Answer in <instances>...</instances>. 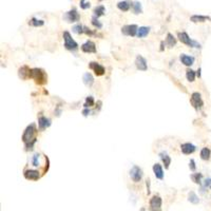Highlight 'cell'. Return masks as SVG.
<instances>
[{
	"instance_id": "6da1fadb",
	"label": "cell",
	"mask_w": 211,
	"mask_h": 211,
	"mask_svg": "<svg viewBox=\"0 0 211 211\" xmlns=\"http://www.w3.org/2000/svg\"><path fill=\"white\" fill-rule=\"evenodd\" d=\"M30 78L35 80V82L37 85H44L48 82V77H46V74L43 70L38 69V68H35V69H31V72H30Z\"/></svg>"
},
{
	"instance_id": "7a4b0ae2",
	"label": "cell",
	"mask_w": 211,
	"mask_h": 211,
	"mask_svg": "<svg viewBox=\"0 0 211 211\" xmlns=\"http://www.w3.org/2000/svg\"><path fill=\"white\" fill-rule=\"evenodd\" d=\"M177 37H178V39H180V41L182 42V43L186 44V46H191V48H199V49L201 48V44H200L199 42L194 41V40L190 39L188 34L185 33V32L178 33Z\"/></svg>"
},
{
	"instance_id": "3957f363",
	"label": "cell",
	"mask_w": 211,
	"mask_h": 211,
	"mask_svg": "<svg viewBox=\"0 0 211 211\" xmlns=\"http://www.w3.org/2000/svg\"><path fill=\"white\" fill-rule=\"evenodd\" d=\"M36 132L37 131H36L35 123H32V125H30L29 127H27V129H25L24 133H23V135H22V140L24 142V144H27V142L33 140L34 138H36V137H34Z\"/></svg>"
},
{
	"instance_id": "277c9868",
	"label": "cell",
	"mask_w": 211,
	"mask_h": 211,
	"mask_svg": "<svg viewBox=\"0 0 211 211\" xmlns=\"http://www.w3.org/2000/svg\"><path fill=\"white\" fill-rule=\"evenodd\" d=\"M63 39H65V48L67 49V50L74 51L78 48L77 42L74 41V40L72 39V37H71V35H70L69 32L66 31L65 33H63Z\"/></svg>"
},
{
	"instance_id": "5b68a950",
	"label": "cell",
	"mask_w": 211,
	"mask_h": 211,
	"mask_svg": "<svg viewBox=\"0 0 211 211\" xmlns=\"http://www.w3.org/2000/svg\"><path fill=\"white\" fill-rule=\"evenodd\" d=\"M137 31H138V27L136 24H128L123 27L121 29V33L126 36H131V37H134V36L137 35Z\"/></svg>"
},
{
	"instance_id": "8992f818",
	"label": "cell",
	"mask_w": 211,
	"mask_h": 211,
	"mask_svg": "<svg viewBox=\"0 0 211 211\" xmlns=\"http://www.w3.org/2000/svg\"><path fill=\"white\" fill-rule=\"evenodd\" d=\"M150 210L151 211H161V199L158 195H154L150 200Z\"/></svg>"
},
{
	"instance_id": "52a82bcc",
	"label": "cell",
	"mask_w": 211,
	"mask_h": 211,
	"mask_svg": "<svg viewBox=\"0 0 211 211\" xmlns=\"http://www.w3.org/2000/svg\"><path fill=\"white\" fill-rule=\"evenodd\" d=\"M130 176H131V178L133 180V182H135V183L139 182V181L142 180V176L140 168L137 167V166L132 167V169L130 170Z\"/></svg>"
},
{
	"instance_id": "ba28073f",
	"label": "cell",
	"mask_w": 211,
	"mask_h": 211,
	"mask_svg": "<svg viewBox=\"0 0 211 211\" xmlns=\"http://www.w3.org/2000/svg\"><path fill=\"white\" fill-rule=\"evenodd\" d=\"M191 104H192V106L194 107L195 109H200L203 107L204 103H203V101H202V97L200 93L195 92L191 95Z\"/></svg>"
},
{
	"instance_id": "9c48e42d",
	"label": "cell",
	"mask_w": 211,
	"mask_h": 211,
	"mask_svg": "<svg viewBox=\"0 0 211 211\" xmlns=\"http://www.w3.org/2000/svg\"><path fill=\"white\" fill-rule=\"evenodd\" d=\"M89 68H90V69H92L97 76L104 75V74H105V72H106L105 68H104L103 66L99 65L98 62H94V61H92V62L89 63Z\"/></svg>"
},
{
	"instance_id": "30bf717a",
	"label": "cell",
	"mask_w": 211,
	"mask_h": 211,
	"mask_svg": "<svg viewBox=\"0 0 211 211\" xmlns=\"http://www.w3.org/2000/svg\"><path fill=\"white\" fill-rule=\"evenodd\" d=\"M65 18L68 20V22H76L80 19V16L77 13V11L73 8V10L67 12V14L65 15Z\"/></svg>"
},
{
	"instance_id": "8fae6325",
	"label": "cell",
	"mask_w": 211,
	"mask_h": 211,
	"mask_svg": "<svg viewBox=\"0 0 211 211\" xmlns=\"http://www.w3.org/2000/svg\"><path fill=\"white\" fill-rule=\"evenodd\" d=\"M82 52H85V53H95L96 52V46H95L94 42L88 40V41L85 42L82 46Z\"/></svg>"
},
{
	"instance_id": "7c38bea8",
	"label": "cell",
	"mask_w": 211,
	"mask_h": 211,
	"mask_svg": "<svg viewBox=\"0 0 211 211\" xmlns=\"http://www.w3.org/2000/svg\"><path fill=\"white\" fill-rule=\"evenodd\" d=\"M135 65H136V68H137L138 70H140V71H147V69H148V67H147V61L142 56L136 57Z\"/></svg>"
},
{
	"instance_id": "4fadbf2b",
	"label": "cell",
	"mask_w": 211,
	"mask_h": 211,
	"mask_svg": "<svg viewBox=\"0 0 211 211\" xmlns=\"http://www.w3.org/2000/svg\"><path fill=\"white\" fill-rule=\"evenodd\" d=\"M181 150H182V152L184 153V154H191V153H193L195 151V146L192 144H190V142H186V144H183L182 146H181Z\"/></svg>"
},
{
	"instance_id": "5bb4252c",
	"label": "cell",
	"mask_w": 211,
	"mask_h": 211,
	"mask_svg": "<svg viewBox=\"0 0 211 211\" xmlns=\"http://www.w3.org/2000/svg\"><path fill=\"white\" fill-rule=\"evenodd\" d=\"M24 177L27 180L37 181L39 178V172L36 170H27V171H24Z\"/></svg>"
},
{
	"instance_id": "9a60e30c",
	"label": "cell",
	"mask_w": 211,
	"mask_h": 211,
	"mask_svg": "<svg viewBox=\"0 0 211 211\" xmlns=\"http://www.w3.org/2000/svg\"><path fill=\"white\" fill-rule=\"evenodd\" d=\"M38 126H39L40 130H44L46 128L51 126V120L44 116H40L39 119H38Z\"/></svg>"
},
{
	"instance_id": "2e32d148",
	"label": "cell",
	"mask_w": 211,
	"mask_h": 211,
	"mask_svg": "<svg viewBox=\"0 0 211 211\" xmlns=\"http://www.w3.org/2000/svg\"><path fill=\"white\" fill-rule=\"evenodd\" d=\"M30 72H31V69H29V67H27V66H23L19 69V77L21 79L30 78Z\"/></svg>"
},
{
	"instance_id": "e0dca14e",
	"label": "cell",
	"mask_w": 211,
	"mask_h": 211,
	"mask_svg": "<svg viewBox=\"0 0 211 211\" xmlns=\"http://www.w3.org/2000/svg\"><path fill=\"white\" fill-rule=\"evenodd\" d=\"M153 172H154L156 178H158V180H163L164 178L163 168H161V166L159 165V164H155V165L153 166Z\"/></svg>"
},
{
	"instance_id": "ac0fdd59",
	"label": "cell",
	"mask_w": 211,
	"mask_h": 211,
	"mask_svg": "<svg viewBox=\"0 0 211 211\" xmlns=\"http://www.w3.org/2000/svg\"><path fill=\"white\" fill-rule=\"evenodd\" d=\"M181 61H182V63H184L185 66H187V67H190V66H192L193 62H194V58L191 56H188V55L182 54L181 55Z\"/></svg>"
},
{
	"instance_id": "d6986e66",
	"label": "cell",
	"mask_w": 211,
	"mask_h": 211,
	"mask_svg": "<svg viewBox=\"0 0 211 211\" xmlns=\"http://www.w3.org/2000/svg\"><path fill=\"white\" fill-rule=\"evenodd\" d=\"M149 32H150V27H140L137 31V37L138 38H144L146 36H148Z\"/></svg>"
},
{
	"instance_id": "ffe728a7",
	"label": "cell",
	"mask_w": 211,
	"mask_h": 211,
	"mask_svg": "<svg viewBox=\"0 0 211 211\" xmlns=\"http://www.w3.org/2000/svg\"><path fill=\"white\" fill-rule=\"evenodd\" d=\"M190 20L192 22H205L206 20H210V18L208 16H201V15H193L190 18Z\"/></svg>"
},
{
	"instance_id": "44dd1931",
	"label": "cell",
	"mask_w": 211,
	"mask_h": 211,
	"mask_svg": "<svg viewBox=\"0 0 211 211\" xmlns=\"http://www.w3.org/2000/svg\"><path fill=\"white\" fill-rule=\"evenodd\" d=\"M82 80H84L85 85H86V86H89V87L92 86L93 82H94V78H93V76L91 75L90 73H85L84 77H82Z\"/></svg>"
},
{
	"instance_id": "7402d4cb",
	"label": "cell",
	"mask_w": 211,
	"mask_h": 211,
	"mask_svg": "<svg viewBox=\"0 0 211 211\" xmlns=\"http://www.w3.org/2000/svg\"><path fill=\"white\" fill-rule=\"evenodd\" d=\"M130 6H131V4H130V2H128V1H119L118 3H117V8H118L120 11H123V12H127V11H129Z\"/></svg>"
},
{
	"instance_id": "603a6c76",
	"label": "cell",
	"mask_w": 211,
	"mask_h": 211,
	"mask_svg": "<svg viewBox=\"0 0 211 211\" xmlns=\"http://www.w3.org/2000/svg\"><path fill=\"white\" fill-rule=\"evenodd\" d=\"M161 161H163L165 168H166V169H168V168H169V166H170V164H171V158H170V156L168 154H166V153H161Z\"/></svg>"
},
{
	"instance_id": "cb8c5ba5",
	"label": "cell",
	"mask_w": 211,
	"mask_h": 211,
	"mask_svg": "<svg viewBox=\"0 0 211 211\" xmlns=\"http://www.w3.org/2000/svg\"><path fill=\"white\" fill-rule=\"evenodd\" d=\"M166 43H167V46H169V48H173L174 46L176 44V39L173 37V35L172 34H168L167 35V39H166Z\"/></svg>"
},
{
	"instance_id": "d4e9b609",
	"label": "cell",
	"mask_w": 211,
	"mask_h": 211,
	"mask_svg": "<svg viewBox=\"0 0 211 211\" xmlns=\"http://www.w3.org/2000/svg\"><path fill=\"white\" fill-rule=\"evenodd\" d=\"M210 150L208 148H203L201 151V158L204 159V161H207V159L210 158Z\"/></svg>"
},
{
	"instance_id": "484cf974",
	"label": "cell",
	"mask_w": 211,
	"mask_h": 211,
	"mask_svg": "<svg viewBox=\"0 0 211 211\" xmlns=\"http://www.w3.org/2000/svg\"><path fill=\"white\" fill-rule=\"evenodd\" d=\"M132 8H133L134 14H140V13H142V4H140V2H138V1L133 2V4H132Z\"/></svg>"
},
{
	"instance_id": "4316f807",
	"label": "cell",
	"mask_w": 211,
	"mask_h": 211,
	"mask_svg": "<svg viewBox=\"0 0 211 211\" xmlns=\"http://www.w3.org/2000/svg\"><path fill=\"white\" fill-rule=\"evenodd\" d=\"M186 77H187V79H188V82H193L195 79V72L191 69H188L186 72Z\"/></svg>"
},
{
	"instance_id": "83f0119b",
	"label": "cell",
	"mask_w": 211,
	"mask_h": 211,
	"mask_svg": "<svg viewBox=\"0 0 211 211\" xmlns=\"http://www.w3.org/2000/svg\"><path fill=\"white\" fill-rule=\"evenodd\" d=\"M94 14L96 17H101L105 14V6L104 5H98L94 8Z\"/></svg>"
},
{
	"instance_id": "f1b7e54d",
	"label": "cell",
	"mask_w": 211,
	"mask_h": 211,
	"mask_svg": "<svg viewBox=\"0 0 211 211\" xmlns=\"http://www.w3.org/2000/svg\"><path fill=\"white\" fill-rule=\"evenodd\" d=\"M30 25H33V27H41V25L44 24L43 20H38L36 18H32L31 20L29 21Z\"/></svg>"
},
{
	"instance_id": "f546056e",
	"label": "cell",
	"mask_w": 211,
	"mask_h": 211,
	"mask_svg": "<svg viewBox=\"0 0 211 211\" xmlns=\"http://www.w3.org/2000/svg\"><path fill=\"white\" fill-rule=\"evenodd\" d=\"M188 200H189V202H191L192 204H199V202H200L199 197H197V195L195 194L194 192H190V193H189Z\"/></svg>"
},
{
	"instance_id": "4dcf8cb0",
	"label": "cell",
	"mask_w": 211,
	"mask_h": 211,
	"mask_svg": "<svg viewBox=\"0 0 211 211\" xmlns=\"http://www.w3.org/2000/svg\"><path fill=\"white\" fill-rule=\"evenodd\" d=\"M202 177H203V175H202V173H193L191 174V178H192V181L195 183V184H201V180Z\"/></svg>"
},
{
	"instance_id": "1f68e13d",
	"label": "cell",
	"mask_w": 211,
	"mask_h": 211,
	"mask_svg": "<svg viewBox=\"0 0 211 211\" xmlns=\"http://www.w3.org/2000/svg\"><path fill=\"white\" fill-rule=\"evenodd\" d=\"M72 31H73L74 33H76V34H82V33H84V27H82V25H80V24H76V25H74V27H72Z\"/></svg>"
},
{
	"instance_id": "d6a6232c",
	"label": "cell",
	"mask_w": 211,
	"mask_h": 211,
	"mask_svg": "<svg viewBox=\"0 0 211 211\" xmlns=\"http://www.w3.org/2000/svg\"><path fill=\"white\" fill-rule=\"evenodd\" d=\"M85 108H89V107H92L94 106V98L92 96H89L87 97L86 99V103H85Z\"/></svg>"
},
{
	"instance_id": "836d02e7",
	"label": "cell",
	"mask_w": 211,
	"mask_h": 211,
	"mask_svg": "<svg viewBox=\"0 0 211 211\" xmlns=\"http://www.w3.org/2000/svg\"><path fill=\"white\" fill-rule=\"evenodd\" d=\"M92 24L94 25V27H98V29H101V27H103V24H101V23L99 22L98 19L96 18V16H94V17L92 18Z\"/></svg>"
},
{
	"instance_id": "e575fe53",
	"label": "cell",
	"mask_w": 211,
	"mask_h": 211,
	"mask_svg": "<svg viewBox=\"0 0 211 211\" xmlns=\"http://www.w3.org/2000/svg\"><path fill=\"white\" fill-rule=\"evenodd\" d=\"M32 164H33V166H35V167H37V166H39V154H35L33 156V161H32Z\"/></svg>"
},
{
	"instance_id": "d590c367",
	"label": "cell",
	"mask_w": 211,
	"mask_h": 211,
	"mask_svg": "<svg viewBox=\"0 0 211 211\" xmlns=\"http://www.w3.org/2000/svg\"><path fill=\"white\" fill-rule=\"evenodd\" d=\"M36 142V138H34L33 140H31V142H27L25 144V148H27V150H32L33 149V147H34V144Z\"/></svg>"
},
{
	"instance_id": "8d00e7d4",
	"label": "cell",
	"mask_w": 211,
	"mask_h": 211,
	"mask_svg": "<svg viewBox=\"0 0 211 211\" xmlns=\"http://www.w3.org/2000/svg\"><path fill=\"white\" fill-rule=\"evenodd\" d=\"M90 2H85V1H82L80 2V8H84V10H86V8H90Z\"/></svg>"
},
{
	"instance_id": "74e56055",
	"label": "cell",
	"mask_w": 211,
	"mask_h": 211,
	"mask_svg": "<svg viewBox=\"0 0 211 211\" xmlns=\"http://www.w3.org/2000/svg\"><path fill=\"white\" fill-rule=\"evenodd\" d=\"M189 167H190L191 171H195V161L194 159H190V163H189Z\"/></svg>"
},
{
	"instance_id": "f35d334b",
	"label": "cell",
	"mask_w": 211,
	"mask_h": 211,
	"mask_svg": "<svg viewBox=\"0 0 211 211\" xmlns=\"http://www.w3.org/2000/svg\"><path fill=\"white\" fill-rule=\"evenodd\" d=\"M84 33H86L87 35H94V33H93L90 29H88L87 27H84Z\"/></svg>"
},
{
	"instance_id": "ab89813d",
	"label": "cell",
	"mask_w": 211,
	"mask_h": 211,
	"mask_svg": "<svg viewBox=\"0 0 211 211\" xmlns=\"http://www.w3.org/2000/svg\"><path fill=\"white\" fill-rule=\"evenodd\" d=\"M204 186H205V187H209V186H211V180H210V178H207V180H205V183H204Z\"/></svg>"
},
{
	"instance_id": "60d3db41",
	"label": "cell",
	"mask_w": 211,
	"mask_h": 211,
	"mask_svg": "<svg viewBox=\"0 0 211 211\" xmlns=\"http://www.w3.org/2000/svg\"><path fill=\"white\" fill-rule=\"evenodd\" d=\"M82 114H84V116H88V115L90 114V110H89L88 108H86L84 111H82Z\"/></svg>"
},
{
	"instance_id": "b9f144b4",
	"label": "cell",
	"mask_w": 211,
	"mask_h": 211,
	"mask_svg": "<svg viewBox=\"0 0 211 211\" xmlns=\"http://www.w3.org/2000/svg\"><path fill=\"white\" fill-rule=\"evenodd\" d=\"M197 75L199 76V77H201V68H200V69L197 70Z\"/></svg>"
},
{
	"instance_id": "7bdbcfd3",
	"label": "cell",
	"mask_w": 211,
	"mask_h": 211,
	"mask_svg": "<svg viewBox=\"0 0 211 211\" xmlns=\"http://www.w3.org/2000/svg\"><path fill=\"white\" fill-rule=\"evenodd\" d=\"M99 1H103V0H99Z\"/></svg>"
},
{
	"instance_id": "ee69618b",
	"label": "cell",
	"mask_w": 211,
	"mask_h": 211,
	"mask_svg": "<svg viewBox=\"0 0 211 211\" xmlns=\"http://www.w3.org/2000/svg\"><path fill=\"white\" fill-rule=\"evenodd\" d=\"M82 1H85V0H82Z\"/></svg>"
},
{
	"instance_id": "f6af8a7d",
	"label": "cell",
	"mask_w": 211,
	"mask_h": 211,
	"mask_svg": "<svg viewBox=\"0 0 211 211\" xmlns=\"http://www.w3.org/2000/svg\"><path fill=\"white\" fill-rule=\"evenodd\" d=\"M210 188H211V186H210Z\"/></svg>"
}]
</instances>
